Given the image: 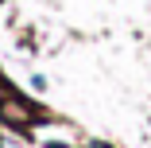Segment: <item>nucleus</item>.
I'll list each match as a JSON object with an SVG mask.
<instances>
[{
  "mask_svg": "<svg viewBox=\"0 0 151 148\" xmlns=\"http://www.w3.org/2000/svg\"><path fill=\"white\" fill-rule=\"evenodd\" d=\"M89 148H109V144H101V140H93V144H89Z\"/></svg>",
  "mask_w": 151,
  "mask_h": 148,
  "instance_id": "nucleus-1",
  "label": "nucleus"
}]
</instances>
